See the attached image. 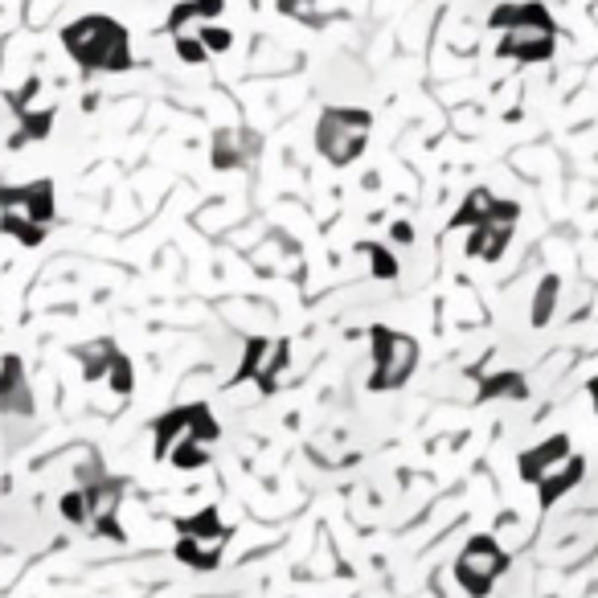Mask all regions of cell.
Returning <instances> with one entry per match:
<instances>
[{
    "label": "cell",
    "instance_id": "6da1fadb",
    "mask_svg": "<svg viewBox=\"0 0 598 598\" xmlns=\"http://www.w3.org/2000/svg\"><path fill=\"white\" fill-rule=\"evenodd\" d=\"M66 50L78 66L87 70H127L132 66V46H127V33L107 21V17H82L78 25L66 29Z\"/></svg>",
    "mask_w": 598,
    "mask_h": 598
},
{
    "label": "cell",
    "instance_id": "7a4b0ae2",
    "mask_svg": "<svg viewBox=\"0 0 598 598\" xmlns=\"http://www.w3.org/2000/svg\"><path fill=\"white\" fill-rule=\"evenodd\" d=\"M320 152L332 164H353L365 148V132H369V115L365 111H324L320 119Z\"/></svg>",
    "mask_w": 598,
    "mask_h": 598
},
{
    "label": "cell",
    "instance_id": "3957f363",
    "mask_svg": "<svg viewBox=\"0 0 598 598\" xmlns=\"http://www.w3.org/2000/svg\"><path fill=\"white\" fill-rule=\"evenodd\" d=\"M418 361V345L402 332H390V328H373V390H394L410 377Z\"/></svg>",
    "mask_w": 598,
    "mask_h": 598
},
{
    "label": "cell",
    "instance_id": "277c9868",
    "mask_svg": "<svg viewBox=\"0 0 598 598\" xmlns=\"http://www.w3.org/2000/svg\"><path fill=\"white\" fill-rule=\"evenodd\" d=\"M504 566H508V558L500 553V545L492 537H476V541H467V549L459 553L455 578L472 598H484L492 590L496 574H504Z\"/></svg>",
    "mask_w": 598,
    "mask_h": 598
},
{
    "label": "cell",
    "instance_id": "5b68a950",
    "mask_svg": "<svg viewBox=\"0 0 598 598\" xmlns=\"http://www.w3.org/2000/svg\"><path fill=\"white\" fill-rule=\"evenodd\" d=\"M562 459H570V439L566 435H553L549 443H541V447H533V451H525L521 455V476L529 480V484H537L549 467H558Z\"/></svg>",
    "mask_w": 598,
    "mask_h": 598
},
{
    "label": "cell",
    "instance_id": "8992f818",
    "mask_svg": "<svg viewBox=\"0 0 598 598\" xmlns=\"http://www.w3.org/2000/svg\"><path fill=\"white\" fill-rule=\"evenodd\" d=\"M582 472H586V463L578 459V455H570V459H562L558 467H549V472L537 480V488H541V504L549 508L553 500H562L578 480H582Z\"/></svg>",
    "mask_w": 598,
    "mask_h": 598
},
{
    "label": "cell",
    "instance_id": "52a82bcc",
    "mask_svg": "<svg viewBox=\"0 0 598 598\" xmlns=\"http://www.w3.org/2000/svg\"><path fill=\"white\" fill-rule=\"evenodd\" d=\"M508 238H512L508 222H484V226L472 230V238H467V254H472V259L496 263L500 254H504V246H508Z\"/></svg>",
    "mask_w": 598,
    "mask_h": 598
},
{
    "label": "cell",
    "instance_id": "ba28073f",
    "mask_svg": "<svg viewBox=\"0 0 598 598\" xmlns=\"http://www.w3.org/2000/svg\"><path fill=\"white\" fill-rule=\"evenodd\" d=\"M222 545H226V533H218V537H181L177 558H181L185 566L213 570V566H218V558H222Z\"/></svg>",
    "mask_w": 598,
    "mask_h": 598
},
{
    "label": "cell",
    "instance_id": "9c48e42d",
    "mask_svg": "<svg viewBox=\"0 0 598 598\" xmlns=\"http://www.w3.org/2000/svg\"><path fill=\"white\" fill-rule=\"evenodd\" d=\"M87 504H91V521L103 529V533H111V537H119L115 533V508H119V484H91L87 488Z\"/></svg>",
    "mask_w": 598,
    "mask_h": 598
},
{
    "label": "cell",
    "instance_id": "30bf717a",
    "mask_svg": "<svg viewBox=\"0 0 598 598\" xmlns=\"http://www.w3.org/2000/svg\"><path fill=\"white\" fill-rule=\"evenodd\" d=\"M185 431H189V410H173V414H164V418L156 422V459L173 451V447L185 439Z\"/></svg>",
    "mask_w": 598,
    "mask_h": 598
},
{
    "label": "cell",
    "instance_id": "8fae6325",
    "mask_svg": "<svg viewBox=\"0 0 598 598\" xmlns=\"http://www.w3.org/2000/svg\"><path fill=\"white\" fill-rule=\"evenodd\" d=\"M492 205H496V197H492L488 189H476L472 197L463 201V209L451 218V226H472V230H476V226H484V222L492 218Z\"/></svg>",
    "mask_w": 598,
    "mask_h": 598
},
{
    "label": "cell",
    "instance_id": "7c38bea8",
    "mask_svg": "<svg viewBox=\"0 0 598 598\" xmlns=\"http://www.w3.org/2000/svg\"><path fill=\"white\" fill-rule=\"evenodd\" d=\"M168 459H173V467H181V472H193V467H201V463L209 459V443L185 431V439H181L173 451H168Z\"/></svg>",
    "mask_w": 598,
    "mask_h": 598
},
{
    "label": "cell",
    "instance_id": "4fadbf2b",
    "mask_svg": "<svg viewBox=\"0 0 598 598\" xmlns=\"http://www.w3.org/2000/svg\"><path fill=\"white\" fill-rule=\"evenodd\" d=\"M197 37H201V46H205L209 54H226V50L234 46V33H230V29H222V25H213V21L197 25Z\"/></svg>",
    "mask_w": 598,
    "mask_h": 598
},
{
    "label": "cell",
    "instance_id": "5bb4252c",
    "mask_svg": "<svg viewBox=\"0 0 598 598\" xmlns=\"http://www.w3.org/2000/svg\"><path fill=\"white\" fill-rule=\"evenodd\" d=\"M62 517H66L70 525H87V521H91L87 492H66V496H62Z\"/></svg>",
    "mask_w": 598,
    "mask_h": 598
},
{
    "label": "cell",
    "instance_id": "9a60e30c",
    "mask_svg": "<svg viewBox=\"0 0 598 598\" xmlns=\"http://www.w3.org/2000/svg\"><path fill=\"white\" fill-rule=\"evenodd\" d=\"M107 381H111V390H115V394H132V386H136L132 361H127V357H115L111 369H107Z\"/></svg>",
    "mask_w": 598,
    "mask_h": 598
},
{
    "label": "cell",
    "instance_id": "2e32d148",
    "mask_svg": "<svg viewBox=\"0 0 598 598\" xmlns=\"http://www.w3.org/2000/svg\"><path fill=\"white\" fill-rule=\"evenodd\" d=\"M361 250L373 259V275H377V279H394V275H398V259H394L386 246H361Z\"/></svg>",
    "mask_w": 598,
    "mask_h": 598
},
{
    "label": "cell",
    "instance_id": "e0dca14e",
    "mask_svg": "<svg viewBox=\"0 0 598 598\" xmlns=\"http://www.w3.org/2000/svg\"><path fill=\"white\" fill-rule=\"evenodd\" d=\"M553 299H558V279H545L541 283V291H537V304H533V324H545L549 320V312H553Z\"/></svg>",
    "mask_w": 598,
    "mask_h": 598
},
{
    "label": "cell",
    "instance_id": "ac0fdd59",
    "mask_svg": "<svg viewBox=\"0 0 598 598\" xmlns=\"http://www.w3.org/2000/svg\"><path fill=\"white\" fill-rule=\"evenodd\" d=\"M496 394H512V398H525V381L517 373H504V377H492L484 386V398H496Z\"/></svg>",
    "mask_w": 598,
    "mask_h": 598
},
{
    "label": "cell",
    "instance_id": "d6986e66",
    "mask_svg": "<svg viewBox=\"0 0 598 598\" xmlns=\"http://www.w3.org/2000/svg\"><path fill=\"white\" fill-rule=\"evenodd\" d=\"M177 54H181V62H189V66H197V62H205V58H209V50L201 46L197 29H193V33H181V37H177Z\"/></svg>",
    "mask_w": 598,
    "mask_h": 598
},
{
    "label": "cell",
    "instance_id": "ffe728a7",
    "mask_svg": "<svg viewBox=\"0 0 598 598\" xmlns=\"http://www.w3.org/2000/svg\"><path fill=\"white\" fill-rule=\"evenodd\" d=\"M410 238H414V234H410V226H406V222H398V226H394V242H410Z\"/></svg>",
    "mask_w": 598,
    "mask_h": 598
},
{
    "label": "cell",
    "instance_id": "44dd1931",
    "mask_svg": "<svg viewBox=\"0 0 598 598\" xmlns=\"http://www.w3.org/2000/svg\"><path fill=\"white\" fill-rule=\"evenodd\" d=\"M13 361H17V357H0V386H5V377H9V369H13Z\"/></svg>",
    "mask_w": 598,
    "mask_h": 598
},
{
    "label": "cell",
    "instance_id": "7402d4cb",
    "mask_svg": "<svg viewBox=\"0 0 598 598\" xmlns=\"http://www.w3.org/2000/svg\"><path fill=\"white\" fill-rule=\"evenodd\" d=\"M590 398H594V410H598V377L590 381Z\"/></svg>",
    "mask_w": 598,
    "mask_h": 598
}]
</instances>
